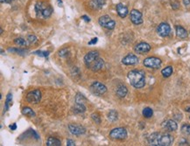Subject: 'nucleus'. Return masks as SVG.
Wrapping results in <instances>:
<instances>
[{"label": "nucleus", "instance_id": "nucleus-19", "mask_svg": "<svg viewBox=\"0 0 190 146\" xmlns=\"http://www.w3.org/2000/svg\"><path fill=\"white\" fill-rule=\"evenodd\" d=\"M127 93H128V89H127V88L124 85H119L117 88V95L119 97H121V98L125 97L126 95H127Z\"/></svg>", "mask_w": 190, "mask_h": 146}, {"label": "nucleus", "instance_id": "nucleus-42", "mask_svg": "<svg viewBox=\"0 0 190 146\" xmlns=\"http://www.w3.org/2000/svg\"><path fill=\"white\" fill-rule=\"evenodd\" d=\"M179 145H189V144L188 142H181Z\"/></svg>", "mask_w": 190, "mask_h": 146}, {"label": "nucleus", "instance_id": "nucleus-2", "mask_svg": "<svg viewBox=\"0 0 190 146\" xmlns=\"http://www.w3.org/2000/svg\"><path fill=\"white\" fill-rule=\"evenodd\" d=\"M130 83L136 88H142L145 85V78L143 71L132 70L128 73Z\"/></svg>", "mask_w": 190, "mask_h": 146}, {"label": "nucleus", "instance_id": "nucleus-3", "mask_svg": "<svg viewBox=\"0 0 190 146\" xmlns=\"http://www.w3.org/2000/svg\"><path fill=\"white\" fill-rule=\"evenodd\" d=\"M35 11L38 17L48 18L53 13V8L44 2H39L35 5Z\"/></svg>", "mask_w": 190, "mask_h": 146}, {"label": "nucleus", "instance_id": "nucleus-38", "mask_svg": "<svg viewBox=\"0 0 190 146\" xmlns=\"http://www.w3.org/2000/svg\"><path fill=\"white\" fill-rule=\"evenodd\" d=\"M67 145L68 146H75L76 145V143L73 141V140H71V139H69L68 141H67Z\"/></svg>", "mask_w": 190, "mask_h": 146}, {"label": "nucleus", "instance_id": "nucleus-1", "mask_svg": "<svg viewBox=\"0 0 190 146\" xmlns=\"http://www.w3.org/2000/svg\"><path fill=\"white\" fill-rule=\"evenodd\" d=\"M174 142V138L169 134H161L155 132L148 138V143L150 145L169 146Z\"/></svg>", "mask_w": 190, "mask_h": 146}, {"label": "nucleus", "instance_id": "nucleus-31", "mask_svg": "<svg viewBox=\"0 0 190 146\" xmlns=\"http://www.w3.org/2000/svg\"><path fill=\"white\" fill-rule=\"evenodd\" d=\"M91 118L92 120L95 122L96 123H101V118H100V116H99L98 114H97V113H94V114H92L91 115Z\"/></svg>", "mask_w": 190, "mask_h": 146}, {"label": "nucleus", "instance_id": "nucleus-34", "mask_svg": "<svg viewBox=\"0 0 190 146\" xmlns=\"http://www.w3.org/2000/svg\"><path fill=\"white\" fill-rule=\"evenodd\" d=\"M9 52H13V53H19V54H25V50H21V49H18V48H9L8 49Z\"/></svg>", "mask_w": 190, "mask_h": 146}, {"label": "nucleus", "instance_id": "nucleus-15", "mask_svg": "<svg viewBox=\"0 0 190 146\" xmlns=\"http://www.w3.org/2000/svg\"><path fill=\"white\" fill-rule=\"evenodd\" d=\"M116 9H117V14L119 15V17H121V18H125L126 16L128 15V13H129V11H128V8L126 7L125 5H124L123 4L121 3H119V4H117V6H116Z\"/></svg>", "mask_w": 190, "mask_h": 146}, {"label": "nucleus", "instance_id": "nucleus-35", "mask_svg": "<svg viewBox=\"0 0 190 146\" xmlns=\"http://www.w3.org/2000/svg\"><path fill=\"white\" fill-rule=\"evenodd\" d=\"M68 53H69V50L67 48H64V49H61L59 51V55L61 57H64L68 54Z\"/></svg>", "mask_w": 190, "mask_h": 146}, {"label": "nucleus", "instance_id": "nucleus-6", "mask_svg": "<svg viewBox=\"0 0 190 146\" xmlns=\"http://www.w3.org/2000/svg\"><path fill=\"white\" fill-rule=\"evenodd\" d=\"M144 66L149 68H159L161 66V60L156 57H148L146 59H144Z\"/></svg>", "mask_w": 190, "mask_h": 146}, {"label": "nucleus", "instance_id": "nucleus-22", "mask_svg": "<svg viewBox=\"0 0 190 146\" xmlns=\"http://www.w3.org/2000/svg\"><path fill=\"white\" fill-rule=\"evenodd\" d=\"M22 114L28 117H34L35 116V112L29 107H24L22 108Z\"/></svg>", "mask_w": 190, "mask_h": 146}, {"label": "nucleus", "instance_id": "nucleus-36", "mask_svg": "<svg viewBox=\"0 0 190 146\" xmlns=\"http://www.w3.org/2000/svg\"><path fill=\"white\" fill-rule=\"evenodd\" d=\"M172 7H173V9H175V10H177L178 8L180 7V3L177 2V1L173 2V3H172Z\"/></svg>", "mask_w": 190, "mask_h": 146}, {"label": "nucleus", "instance_id": "nucleus-13", "mask_svg": "<svg viewBox=\"0 0 190 146\" xmlns=\"http://www.w3.org/2000/svg\"><path fill=\"white\" fill-rule=\"evenodd\" d=\"M69 130L73 135H76V136L83 135L86 132V129L84 127L81 125H76V124H69Z\"/></svg>", "mask_w": 190, "mask_h": 146}, {"label": "nucleus", "instance_id": "nucleus-33", "mask_svg": "<svg viewBox=\"0 0 190 146\" xmlns=\"http://www.w3.org/2000/svg\"><path fill=\"white\" fill-rule=\"evenodd\" d=\"M27 40H28V42L31 43V44H34V43L37 42V38H36L35 35H29L27 37Z\"/></svg>", "mask_w": 190, "mask_h": 146}, {"label": "nucleus", "instance_id": "nucleus-20", "mask_svg": "<svg viewBox=\"0 0 190 146\" xmlns=\"http://www.w3.org/2000/svg\"><path fill=\"white\" fill-rule=\"evenodd\" d=\"M46 145L47 146H61V142L59 139L50 137L46 140Z\"/></svg>", "mask_w": 190, "mask_h": 146}, {"label": "nucleus", "instance_id": "nucleus-44", "mask_svg": "<svg viewBox=\"0 0 190 146\" xmlns=\"http://www.w3.org/2000/svg\"><path fill=\"white\" fill-rule=\"evenodd\" d=\"M9 1H10V2H12V1H14V0H9Z\"/></svg>", "mask_w": 190, "mask_h": 146}, {"label": "nucleus", "instance_id": "nucleus-23", "mask_svg": "<svg viewBox=\"0 0 190 146\" xmlns=\"http://www.w3.org/2000/svg\"><path fill=\"white\" fill-rule=\"evenodd\" d=\"M173 68L171 67V66H168L167 68H165L164 69H162L161 71V74H162V75L165 77V78H167V77L171 76L172 75V74H173Z\"/></svg>", "mask_w": 190, "mask_h": 146}, {"label": "nucleus", "instance_id": "nucleus-17", "mask_svg": "<svg viewBox=\"0 0 190 146\" xmlns=\"http://www.w3.org/2000/svg\"><path fill=\"white\" fill-rule=\"evenodd\" d=\"M103 66H104V61H103V60L101 59V58L99 57L98 59H97V60L90 66V69H91L92 71H94V72H97V71H99V70L102 69V68H103Z\"/></svg>", "mask_w": 190, "mask_h": 146}, {"label": "nucleus", "instance_id": "nucleus-40", "mask_svg": "<svg viewBox=\"0 0 190 146\" xmlns=\"http://www.w3.org/2000/svg\"><path fill=\"white\" fill-rule=\"evenodd\" d=\"M9 128H10L12 131H15L16 129H17V124H16V123H12V124H11V125L9 126Z\"/></svg>", "mask_w": 190, "mask_h": 146}, {"label": "nucleus", "instance_id": "nucleus-28", "mask_svg": "<svg viewBox=\"0 0 190 146\" xmlns=\"http://www.w3.org/2000/svg\"><path fill=\"white\" fill-rule=\"evenodd\" d=\"M92 4H95L96 8H102L105 4V0H93Z\"/></svg>", "mask_w": 190, "mask_h": 146}, {"label": "nucleus", "instance_id": "nucleus-14", "mask_svg": "<svg viewBox=\"0 0 190 146\" xmlns=\"http://www.w3.org/2000/svg\"><path fill=\"white\" fill-rule=\"evenodd\" d=\"M122 63L124 64V65H127V66H130V65H135L138 63V58L135 54H130L128 55H126L125 57L123 58L122 60Z\"/></svg>", "mask_w": 190, "mask_h": 146}, {"label": "nucleus", "instance_id": "nucleus-27", "mask_svg": "<svg viewBox=\"0 0 190 146\" xmlns=\"http://www.w3.org/2000/svg\"><path fill=\"white\" fill-rule=\"evenodd\" d=\"M86 98L84 97L83 95H82V94H77L76 95V101L77 103H83L84 104V101H86Z\"/></svg>", "mask_w": 190, "mask_h": 146}, {"label": "nucleus", "instance_id": "nucleus-9", "mask_svg": "<svg viewBox=\"0 0 190 146\" xmlns=\"http://www.w3.org/2000/svg\"><path fill=\"white\" fill-rule=\"evenodd\" d=\"M91 90L94 92V94L97 95H102L106 93L107 88L105 85H103L99 81H94L91 84Z\"/></svg>", "mask_w": 190, "mask_h": 146}, {"label": "nucleus", "instance_id": "nucleus-25", "mask_svg": "<svg viewBox=\"0 0 190 146\" xmlns=\"http://www.w3.org/2000/svg\"><path fill=\"white\" fill-rule=\"evenodd\" d=\"M142 114H143L144 117H145V118H150L153 115V110L151 108H149V107H146V108H144L143 109Z\"/></svg>", "mask_w": 190, "mask_h": 146}, {"label": "nucleus", "instance_id": "nucleus-7", "mask_svg": "<svg viewBox=\"0 0 190 146\" xmlns=\"http://www.w3.org/2000/svg\"><path fill=\"white\" fill-rule=\"evenodd\" d=\"M98 58H99L98 52H96V51L89 52L88 54L85 55V57H84V63L86 64V66L88 67V68H90V66H91L92 64L96 61Z\"/></svg>", "mask_w": 190, "mask_h": 146}, {"label": "nucleus", "instance_id": "nucleus-32", "mask_svg": "<svg viewBox=\"0 0 190 146\" xmlns=\"http://www.w3.org/2000/svg\"><path fill=\"white\" fill-rule=\"evenodd\" d=\"M36 55H39V56H42V57H47L49 55V52H46V51H36L33 53Z\"/></svg>", "mask_w": 190, "mask_h": 146}, {"label": "nucleus", "instance_id": "nucleus-37", "mask_svg": "<svg viewBox=\"0 0 190 146\" xmlns=\"http://www.w3.org/2000/svg\"><path fill=\"white\" fill-rule=\"evenodd\" d=\"M97 41H98V38H92L91 40L89 42V45H95V44H97Z\"/></svg>", "mask_w": 190, "mask_h": 146}, {"label": "nucleus", "instance_id": "nucleus-5", "mask_svg": "<svg viewBox=\"0 0 190 146\" xmlns=\"http://www.w3.org/2000/svg\"><path fill=\"white\" fill-rule=\"evenodd\" d=\"M127 131L124 128H116L110 132V138L113 140H124L127 138Z\"/></svg>", "mask_w": 190, "mask_h": 146}, {"label": "nucleus", "instance_id": "nucleus-16", "mask_svg": "<svg viewBox=\"0 0 190 146\" xmlns=\"http://www.w3.org/2000/svg\"><path fill=\"white\" fill-rule=\"evenodd\" d=\"M163 127L169 131H175L178 129V125L174 120H167L163 123Z\"/></svg>", "mask_w": 190, "mask_h": 146}, {"label": "nucleus", "instance_id": "nucleus-29", "mask_svg": "<svg viewBox=\"0 0 190 146\" xmlns=\"http://www.w3.org/2000/svg\"><path fill=\"white\" fill-rule=\"evenodd\" d=\"M14 43L16 45H19L20 46H26V41L22 38H17L14 39Z\"/></svg>", "mask_w": 190, "mask_h": 146}, {"label": "nucleus", "instance_id": "nucleus-26", "mask_svg": "<svg viewBox=\"0 0 190 146\" xmlns=\"http://www.w3.org/2000/svg\"><path fill=\"white\" fill-rule=\"evenodd\" d=\"M12 95L8 94L6 101H5V111H7L9 108L12 106Z\"/></svg>", "mask_w": 190, "mask_h": 146}, {"label": "nucleus", "instance_id": "nucleus-11", "mask_svg": "<svg viewBox=\"0 0 190 146\" xmlns=\"http://www.w3.org/2000/svg\"><path fill=\"white\" fill-rule=\"evenodd\" d=\"M157 32L161 37H167L171 32V27L167 23H160L157 28Z\"/></svg>", "mask_w": 190, "mask_h": 146}, {"label": "nucleus", "instance_id": "nucleus-21", "mask_svg": "<svg viewBox=\"0 0 190 146\" xmlns=\"http://www.w3.org/2000/svg\"><path fill=\"white\" fill-rule=\"evenodd\" d=\"M86 111V107L84 106L83 103H77L76 102L74 107V112L76 114H81Z\"/></svg>", "mask_w": 190, "mask_h": 146}, {"label": "nucleus", "instance_id": "nucleus-8", "mask_svg": "<svg viewBox=\"0 0 190 146\" xmlns=\"http://www.w3.org/2000/svg\"><path fill=\"white\" fill-rule=\"evenodd\" d=\"M41 100V92L36 89L31 91L26 95V101L30 103H39Z\"/></svg>", "mask_w": 190, "mask_h": 146}, {"label": "nucleus", "instance_id": "nucleus-41", "mask_svg": "<svg viewBox=\"0 0 190 146\" xmlns=\"http://www.w3.org/2000/svg\"><path fill=\"white\" fill-rule=\"evenodd\" d=\"M183 4L185 5H190V0H183Z\"/></svg>", "mask_w": 190, "mask_h": 146}, {"label": "nucleus", "instance_id": "nucleus-10", "mask_svg": "<svg viewBox=\"0 0 190 146\" xmlns=\"http://www.w3.org/2000/svg\"><path fill=\"white\" fill-rule=\"evenodd\" d=\"M130 18H131V21L134 25H140V24L143 23V18H142V13L137 11V10H131V12H130Z\"/></svg>", "mask_w": 190, "mask_h": 146}, {"label": "nucleus", "instance_id": "nucleus-4", "mask_svg": "<svg viewBox=\"0 0 190 146\" xmlns=\"http://www.w3.org/2000/svg\"><path fill=\"white\" fill-rule=\"evenodd\" d=\"M99 25L108 30H113L116 26V22L109 15L101 16L98 20Z\"/></svg>", "mask_w": 190, "mask_h": 146}, {"label": "nucleus", "instance_id": "nucleus-45", "mask_svg": "<svg viewBox=\"0 0 190 146\" xmlns=\"http://www.w3.org/2000/svg\"><path fill=\"white\" fill-rule=\"evenodd\" d=\"M189 118H190V115H189Z\"/></svg>", "mask_w": 190, "mask_h": 146}, {"label": "nucleus", "instance_id": "nucleus-18", "mask_svg": "<svg viewBox=\"0 0 190 146\" xmlns=\"http://www.w3.org/2000/svg\"><path fill=\"white\" fill-rule=\"evenodd\" d=\"M175 30H176V35L180 38H186L188 35L187 30L184 27H182V25H176Z\"/></svg>", "mask_w": 190, "mask_h": 146}, {"label": "nucleus", "instance_id": "nucleus-39", "mask_svg": "<svg viewBox=\"0 0 190 146\" xmlns=\"http://www.w3.org/2000/svg\"><path fill=\"white\" fill-rule=\"evenodd\" d=\"M81 18H82V19H83V20H85L86 22H90V17H88V16H86V15H83L82 17H81Z\"/></svg>", "mask_w": 190, "mask_h": 146}, {"label": "nucleus", "instance_id": "nucleus-30", "mask_svg": "<svg viewBox=\"0 0 190 146\" xmlns=\"http://www.w3.org/2000/svg\"><path fill=\"white\" fill-rule=\"evenodd\" d=\"M182 131L185 135H190V125L188 124H183L182 127Z\"/></svg>", "mask_w": 190, "mask_h": 146}, {"label": "nucleus", "instance_id": "nucleus-43", "mask_svg": "<svg viewBox=\"0 0 190 146\" xmlns=\"http://www.w3.org/2000/svg\"><path fill=\"white\" fill-rule=\"evenodd\" d=\"M0 1H1L2 4H3V3H9V2H10L9 0H0Z\"/></svg>", "mask_w": 190, "mask_h": 146}, {"label": "nucleus", "instance_id": "nucleus-12", "mask_svg": "<svg viewBox=\"0 0 190 146\" xmlns=\"http://www.w3.org/2000/svg\"><path fill=\"white\" fill-rule=\"evenodd\" d=\"M150 50H151V46L148 43H145V42H141V43L137 44V46H135V48H134V51L137 54H146Z\"/></svg>", "mask_w": 190, "mask_h": 146}, {"label": "nucleus", "instance_id": "nucleus-24", "mask_svg": "<svg viewBox=\"0 0 190 146\" xmlns=\"http://www.w3.org/2000/svg\"><path fill=\"white\" fill-rule=\"evenodd\" d=\"M117 118H118V114H117V112L116 110L112 109V110H110V111L109 112V114H108V119H109L110 122H115V121H117Z\"/></svg>", "mask_w": 190, "mask_h": 146}]
</instances>
